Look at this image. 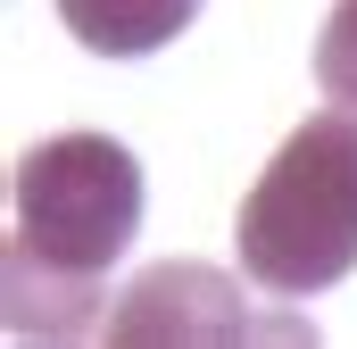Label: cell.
<instances>
[{
    "mask_svg": "<svg viewBox=\"0 0 357 349\" xmlns=\"http://www.w3.org/2000/svg\"><path fill=\"white\" fill-rule=\"evenodd\" d=\"M142 158L116 133H50L17 158L8 208V333L84 341L100 325L108 266L142 242Z\"/></svg>",
    "mask_w": 357,
    "mask_h": 349,
    "instance_id": "1",
    "label": "cell"
},
{
    "mask_svg": "<svg viewBox=\"0 0 357 349\" xmlns=\"http://www.w3.org/2000/svg\"><path fill=\"white\" fill-rule=\"evenodd\" d=\"M241 274L274 299H316L357 274V108H316L241 191Z\"/></svg>",
    "mask_w": 357,
    "mask_h": 349,
    "instance_id": "2",
    "label": "cell"
},
{
    "mask_svg": "<svg viewBox=\"0 0 357 349\" xmlns=\"http://www.w3.org/2000/svg\"><path fill=\"white\" fill-rule=\"evenodd\" d=\"M258 333H307V325H258L241 283L216 274L199 258H167L142 266L125 291H116V316H108V341L116 349H183V341H258Z\"/></svg>",
    "mask_w": 357,
    "mask_h": 349,
    "instance_id": "3",
    "label": "cell"
},
{
    "mask_svg": "<svg viewBox=\"0 0 357 349\" xmlns=\"http://www.w3.org/2000/svg\"><path fill=\"white\" fill-rule=\"evenodd\" d=\"M50 8H59V25L84 42L91 59H150L208 0H50Z\"/></svg>",
    "mask_w": 357,
    "mask_h": 349,
    "instance_id": "4",
    "label": "cell"
},
{
    "mask_svg": "<svg viewBox=\"0 0 357 349\" xmlns=\"http://www.w3.org/2000/svg\"><path fill=\"white\" fill-rule=\"evenodd\" d=\"M316 91L357 108V0H333V17L316 34Z\"/></svg>",
    "mask_w": 357,
    "mask_h": 349,
    "instance_id": "5",
    "label": "cell"
}]
</instances>
